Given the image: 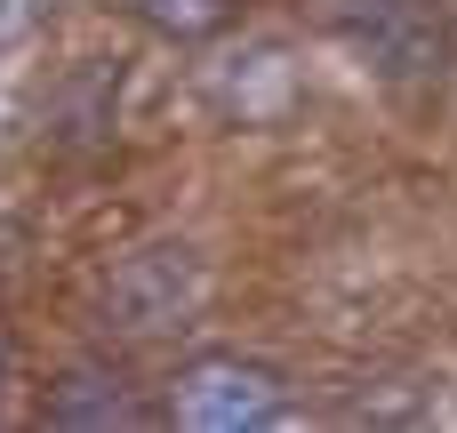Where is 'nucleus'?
Listing matches in <instances>:
<instances>
[{
    "label": "nucleus",
    "mask_w": 457,
    "mask_h": 433,
    "mask_svg": "<svg viewBox=\"0 0 457 433\" xmlns=\"http://www.w3.org/2000/svg\"><path fill=\"white\" fill-rule=\"evenodd\" d=\"M209 305V265L193 241H145L104 273V321L129 337H169L193 329Z\"/></svg>",
    "instance_id": "nucleus-1"
},
{
    "label": "nucleus",
    "mask_w": 457,
    "mask_h": 433,
    "mask_svg": "<svg viewBox=\"0 0 457 433\" xmlns=\"http://www.w3.org/2000/svg\"><path fill=\"white\" fill-rule=\"evenodd\" d=\"M289 410V386L281 370L265 362H241V354H201L193 370H177L169 386V418L193 433H241V426H273Z\"/></svg>",
    "instance_id": "nucleus-2"
},
{
    "label": "nucleus",
    "mask_w": 457,
    "mask_h": 433,
    "mask_svg": "<svg viewBox=\"0 0 457 433\" xmlns=\"http://www.w3.org/2000/svg\"><path fill=\"white\" fill-rule=\"evenodd\" d=\"M145 418L153 410H145L137 378L112 370V362H72L48 386V426H64V433H112V426H145Z\"/></svg>",
    "instance_id": "nucleus-3"
},
{
    "label": "nucleus",
    "mask_w": 457,
    "mask_h": 433,
    "mask_svg": "<svg viewBox=\"0 0 457 433\" xmlns=\"http://www.w3.org/2000/svg\"><path fill=\"white\" fill-rule=\"evenodd\" d=\"M137 24H153V32H169V40H209L225 16H233V0H120Z\"/></svg>",
    "instance_id": "nucleus-4"
},
{
    "label": "nucleus",
    "mask_w": 457,
    "mask_h": 433,
    "mask_svg": "<svg viewBox=\"0 0 457 433\" xmlns=\"http://www.w3.org/2000/svg\"><path fill=\"white\" fill-rule=\"evenodd\" d=\"M8 378H16V329L0 321V394H8Z\"/></svg>",
    "instance_id": "nucleus-5"
}]
</instances>
